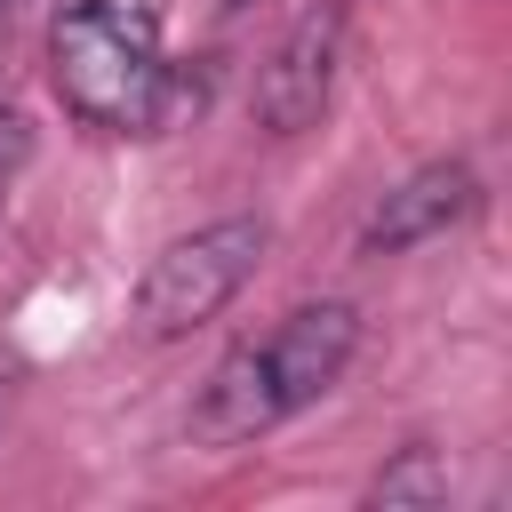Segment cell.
I'll return each mask as SVG.
<instances>
[{
	"mask_svg": "<svg viewBox=\"0 0 512 512\" xmlns=\"http://www.w3.org/2000/svg\"><path fill=\"white\" fill-rule=\"evenodd\" d=\"M352 352H360V304L320 296V304L280 312L264 336L232 344L208 368V384L192 400V440L200 448H248V440L280 432L288 416H304L312 400L336 392Z\"/></svg>",
	"mask_w": 512,
	"mask_h": 512,
	"instance_id": "1",
	"label": "cell"
},
{
	"mask_svg": "<svg viewBox=\"0 0 512 512\" xmlns=\"http://www.w3.org/2000/svg\"><path fill=\"white\" fill-rule=\"evenodd\" d=\"M48 88L96 136H160L184 104V72L160 48V16L136 0H72L48 24Z\"/></svg>",
	"mask_w": 512,
	"mask_h": 512,
	"instance_id": "2",
	"label": "cell"
},
{
	"mask_svg": "<svg viewBox=\"0 0 512 512\" xmlns=\"http://www.w3.org/2000/svg\"><path fill=\"white\" fill-rule=\"evenodd\" d=\"M264 248H272V224H264V216H216V224L168 240V248L144 264V280H136V304H128L136 336H144V344H176V336L208 328V320L256 280Z\"/></svg>",
	"mask_w": 512,
	"mask_h": 512,
	"instance_id": "3",
	"label": "cell"
},
{
	"mask_svg": "<svg viewBox=\"0 0 512 512\" xmlns=\"http://www.w3.org/2000/svg\"><path fill=\"white\" fill-rule=\"evenodd\" d=\"M344 32H352V8L344 0H312L280 40L272 56L256 64V88H248V112L264 136H304L328 96H336V64H344Z\"/></svg>",
	"mask_w": 512,
	"mask_h": 512,
	"instance_id": "4",
	"label": "cell"
},
{
	"mask_svg": "<svg viewBox=\"0 0 512 512\" xmlns=\"http://www.w3.org/2000/svg\"><path fill=\"white\" fill-rule=\"evenodd\" d=\"M480 208V168L464 152H440L424 168H408L392 192H376V208L360 216V256H408L440 232H456Z\"/></svg>",
	"mask_w": 512,
	"mask_h": 512,
	"instance_id": "5",
	"label": "cell"
},
{
	"mask_svg": "<svg viewBox=\"0 0 512 512\" xmlns=\"http://www.w3.org/2000/svg\"><path fill=\"white\" fill-rule=\"evenodd\" d=\"M448 496V464H440V448H424V440H408L376 480H368V504H440Z\"/></svg>",
	"mask_w": 512,
	"mask_h": 512,
	"instance_id": "6",
	"label": "cell"
},
{
	"mask_svg": "<svg viewBox=\"0 0 512 512\" xmlns=\"http://www.w3.org/2000/svg\"><path fill=\"white\" fill-rule=\"evenodd\" d=\"M24 160H32V120H24L16 104H0V184H8Z\"/></svg>",
	"mask_w": 512,
	"mask_h": 512,
	"instance_id": "7",
	"label": "cell"
},
{
	"mask_svg": "<svg viewBox=\"0 0 512 512\" xmlns=\"http://www.w3.org/2000/svg\"><path fill=\"white\" fill-rule=\"evenodd\" d=\"M8 24H16V0H0V40H8Z\"/></svg>",
	"mask_w": 512,
	"mask_h": 512,
	"instance_id": "8",
	"label": "cell"
},
{
	"mask_svg": "<svg viewBox=\"0 0 512 512\" xmlns=\"http://www.w3.org/2000/svg\"><path fill=\"white\" fill-rule=\"evenodd\" d=\"M224 8H248V0H224Z\"/></svg>",
	"mask_w": 512,
	"mask_h": 512,
	"instance_id": "9",
	"label": "cell"
}]
</instances>
